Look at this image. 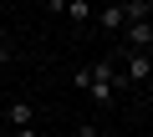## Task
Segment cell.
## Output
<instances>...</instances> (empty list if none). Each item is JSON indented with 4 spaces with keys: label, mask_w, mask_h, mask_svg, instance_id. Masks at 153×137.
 Listing matches in <instances>:
<instances>
[{
    "label": "cell",
    "mask_w": 153,
    "mask_h": 137,
    "mask_svg": "<svg viewBox=\"0 0 153 137\" xmlns=\"http://www.w3.org/2000/svg\"><path fill=\"white\" fill-rule=\"evenodd\" d=\"M71 81H76V92H87L97 107H112L117 92H128V81H123V71H117V61H92V66H82Z\"/></svg>",
    "instance_id": "cell-1"
},
{
    "label": "cell",
    "mask_w": 153,
    "mask_h": 137,
    "mask_svg": "<svg viewBox=\"0 0 153 137\" xmlns=\"http://www.w3.org/2000/svg\"><path fill=\"white\" fill-rule=\"evenodd\" d=\"M123 81H128V86H133V81H143V86L153 81V56H148V51H128V56H123Z\"/></svg>",
    "instance_id": "cell-2"
},
{
    "label": "cell",
    "mask_w": 153,
    "mask_h": 137,
    "mask_svg": "<svg viewBox=\"0 0 153 137\" xmlns=\"http://www.w3.org/2000/svg\"><path fill=\"white\" fill-rule=\"evenodd\" d=\"M123 41H128V51H148V56H153V21L123 26Z\"/></svg>",
    "instance_id": "cell-3"
},
{
    "label": "cell",
    "mask_w": 153,
    "mask_h": 137,
    "mask_svg": "<svg viewBox=\"0 0 153 137\" xmlns=\"http://www.w3.org/2000/svg\"><path fill=\"white\" fill-rule=\"evenodd\" d=\"M5 122H10V132H16V127H36V107H31V102H10V107H5Z\"/></svg>",
    "instance_id": "cell-4"
},
{
    "label": "cell",
    "mask_w": 153,
    "mask_h": 137,
    "mask_svg": "<svg viewBox=\"0 0 153 137\" xmlns=\"http://www.w3.org/2000/svg\"><path fill=\"white\" fill-rule=\"evenodd\" d=\"M97 21H102V31H112V36H117V31L128 26V15H123V0H107V5H102V15H97Z\"/></svg>",
    "instance_id": "cell-5"
},
{
    "label": "cell",
    "mask_w": 153,
    "mask_h": 137,
    "mask_svg": "<svg viewBox=\"0 0 153 137\" xmlns=\"http://www.w3.org/2000/svg\"><path fill=\"white\" fill-rule=\"evenodd\" d=\"M123 15H128V26L133 21H148L153 15V0H123Z\"/></svg>",
    "instance_id": "cell-6"
},
{
    "label": "cell",
    "mask_w": 153,
    "mask_h": 137,
    "mask_svg": "<svg viewBox=\"0 0 153 137\" xmlns=\"http://www.w3.org/2000/svg\"><path fill=\"white\" fill-rule=\"evenodd\" d=\"M61 15H71L76 26H87V21H92V5H87V0H66V5H61Z\"/></svg>",
    "instance_id": "cell-7"
},
{
    "label": "cell",
    "mask_w": 153,
    "mask_h": 137,
    "mask_svg": "<svg viewBox=\"0 0 153 137\" xmlns=\"http://www.w3.org/2000/svg\"><path fill=\"white\" fill-rule=\"evenodd\" d=\"M76 137H102V132H97L92 122H82V127H76Z\"/></svg>",
    "instance_id": "cell-8"
},
{
    "label": "cell",
    "mask_w": 153,
    "mask_h": 137,
    "mask_svg": "<svg viewBox=\"0 0 153 137\" xmlns=\"http://www.w3.org/2000/svg\"><path fill=\"white\" fill-rule=\"evenodd\" d=\"M10 137H41V132H36V127H16Z\"/></svg>",
    "instance_id": "cell-9"
},
{
    "label": "cell",
    "mask_w": 153,
    "mask_h": 137,
    "mask_svg": "<svg viewBox=\"0 0 153 137\" xmlns=\"http://www.w3.org/2000/svg\"><path fill=\"white\" fill-rule=\"evenodd\" d=\"M5 46H10V36H5V21H0V51H5Z\"/></svg>",
    "instance_id": "cell-10"
},
{
    "label": "cell",
    "mask_w": 153,
    "mask_h": 137,
    "mask_svg": "<svg viewBox=\"0 0 153 137\" xmlns=\"http://www.w3.org/2000/svg\"><path fill=\"white\" fill-rule=\"evenodd\" d=\"M148 112H153V86H148Z\"/></svg>",
    "instance_id": "cell-11"
}]
</instances>
